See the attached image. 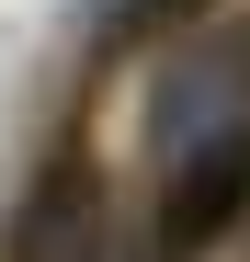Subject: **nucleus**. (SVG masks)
<instances>
[{
  "label": "nucleus",
  "instance_id": "obj_1",
  "mask_svg": "<svg viewBox=\"0 0 250 262\" xmlns=\"http://www.w3.org/2000/svg\"><path fill=\"white\" fill-rule=\"evenodd\" d=\"M250 205V125H228V137H193L171 160V205H159V228H171V251H205L216 228H239Z\"/></svg>",
  "mask_w": 250,
  "mask_h": 262
},
{
  "label": "nucleus",
  "instance_id": "obj_2",
  "mask_svg": "<svg viewBox=\"0 0 250 262\" xmlns=\"http://www.w3.org/2000/svg\"><path fill=\"white\" fill-rule=\"evenodd\" d=\"M12 262H103V183L91 160H57L12 216Z\"/></svg>",
  "mask_w": 250,
  "mask_h": 262
},
{
  "label": "nucleus",
  "instance_id": "obj_3",
  "mask_svg": "<svg viewBox=\"0 0 250 262\" xmlns=\"http://www.w3.org/2000/svg\"><path fill=\"white\" fill-rule=\"evenodd\" d=\"M193 12H216V0H125V34H159V23H193Z\"/></svg>",
  "mask_w": 250,
  "mask_h": 262
}]
</instances>
